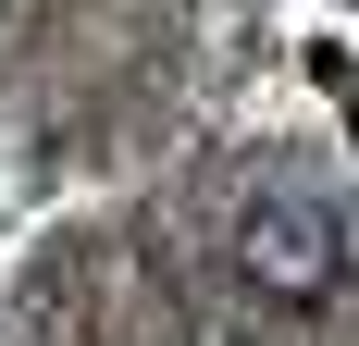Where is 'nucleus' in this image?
Returning <instances> with one entry per match:
<instances>
[{"instance_id": "1", "label": "nucleus", "mask_w": 359, "mask_h": 346, "mask_svg": "<svg viewBox=\"0 0 359 346\" xmlns=\"http://www.w3.org/2000/svg\"><path fill=\"white\" fill-rule=\"evenodd\" d=\"M236 272H248V297H273V310H323L334 272H347V235H334V210H310V198H248L236 210Z\"/></svg>"}, {"instance_id": "2", "label": "nucleus", "mask_w": 359, "mask_h": 346, "mask_svg": "<svg viewBox=\"0 0 359 346\" xmlns=\"http://www.w3.org/2000/svg\"><path fill=\"white\" fill-rule=\"evenodd\" d=\"M0 346H74V284H25V297H0Z\"/></svg>"}]
</instances>
